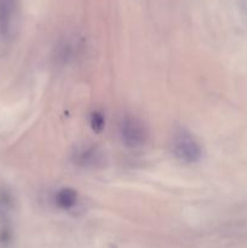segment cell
I'll use <instances>...</instances> for the list:
<instances>
[{
  "label": "cell",
  "mask_w": 247,
  "mask_h": 248,
  "mask_svg": "<svg viewBox=\"0 0 247 248\" xmlns=\"http://www.w3.org/2000/svg\"><path fill=\"white\" fill-rule=\"evenodd\" d=\"M19 21V0H0V35L10 39L15 35Z\"/></svg>",
  "instance_id": "3957f363"
},
{
  "label": "cell",
  "mask_w": 247,
  "mask_h": 248,
  "mask_svg": "<svg viewBox=\"0 0 247 248\" xmlns=\"http://www.w3.org/2000/svg\"><path fill=\"white\" fill-rule=\"evenodd\" d=\"M121 140L128 148H139L148 140L147 125L142 119L135 115L124 116L119 127Z\"/></svg>",
  "instance_id": "7a4b0ae2"
},
{
  "label": "cell",
  "mask_w": 247,
  "mask_h": 248,
  "mask_svg": "<svg viewBox=\"0 0 247 248\" xmlns=\"http://www.w3.org/2000/svg\"><path fill=\"white\" fill-rule=\"evenodd\" d=\"M77 201H79V195H77V190L73 188H62L57 190L55 194V202L61 210L69 211L77 206Z\"/></svg>",
  "instance_id": "5b68a950"
},
{
  "label": "cell",
  "mask_w": 247,
  "mask_h": 248,
  "mask_svg": "<svg viewBox=\"0 0 247 248\" xmlns=\"http://www.w3.org/2000/svg\"><path fill=\"white\" fill-rule=\"evenodd\" d=\"M111 248H116V247H114V246H113V247H111Z\"/></svg>",
  "instance_id": "52a82bcc"
},
{
  "label": "cell",
  "mask_w": 247,
  "mask_h": 248,
  "mask_svg": "<svg viewBox=\"0 0 247 248\" xmlns=\"http://www.w3.org/2000/svg\"><path fill=\"white\" fill-rule=\"evenodd\" d=\"M171 148L173 156L182 164H196L202 157V148L200 143L186 128L179 127L173 133Z\"/></svg>",
  "instance_id": "6da1fadb"
},
{
  "label": "cell",
  "mask_w": 247,
  "mask_h": 248,
  "mask_svg": "<svg viewBox=\"0 0 247 248\" xmlns=\"http://www.w3.org/2000/svg\"><path fill=\"white\" fill-rule=\"evenodd\" d=\"M74 162L82 167H96L103 162V154L97 147H81L75 152Z\"/></svg>",
  "instance_id": "277c9868"
},
{
  "label": "cell",
  "mask_w": 247,
  "mask_h": 248,
  "mask_svg": "<svg viewBox=\"0 0 247 248\" xmlns=\"http://www.w3.org/2000/svg\"><path fill=\"white\" fill-rule=\"evenodd\" d=\"M90 126L96 133H101L106 127V118L99 110H93L90 115Z\"/></svg>",
  "instance_id": "8992f818"
}]
</instances>
